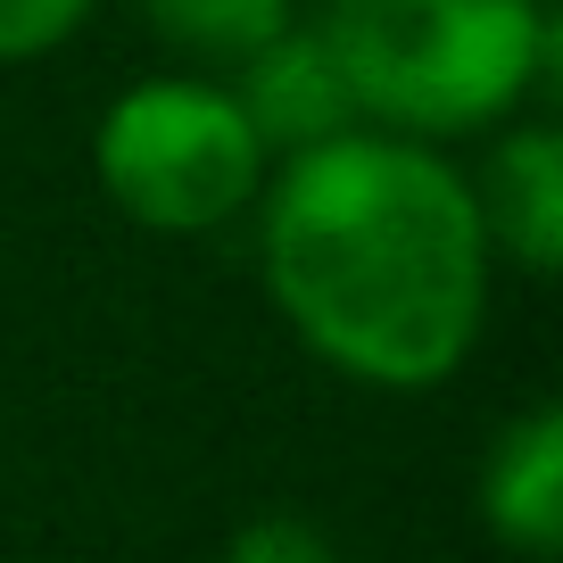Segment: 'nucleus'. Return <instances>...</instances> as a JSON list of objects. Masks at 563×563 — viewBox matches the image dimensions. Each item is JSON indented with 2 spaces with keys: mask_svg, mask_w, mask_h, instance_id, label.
Segmentation results:
<instances>
[{
  "mask_svg": "<svg viewBox=\"0 0 563 563\" xmlns=\"http://www.w3.org/2000/svg\"><path fill=\"white\" fill-rule=\"evenodd\" d=\"M481 232L514 249L530 274H555L563 257V141L555 124H514L489 158V191H473Z\"/></svg>",
  "mask_w": 563,
  "mask_h": 563,
  "instance_id": "39448f33",
  "label": "nucleus"
},
{
  "mask_svg": "<svg viewBox=\"0 0 563 563\" xmlns=\"http://www.w3.org/2000/svg\"><path fill=\"white\" fill-rule=\"evenodd\" d=\"M91 0H0V58H34L51 51L58 34H75Z\"/></svg>",
  "mask_w": 563,
  "mask_h": 563,
  "instance_id": "1a4fd4ad",
  "label": "nucleus"
},
{
  "mask_svg": "<svg viewBox=\"0 0 563 563\" xmlns=\"http://www.w3.org/2000/svg\"><path fill=\"white\" fill-rule=\"evenodd\" d=\"M323 42L356 108L406 133H464L522 100L555 58L539 0H323Z\"/></svg>",
  "mask_w": 563,
  "mask_h": 563,
  "instance_id": "f03ea898",
  "label": "nucleus"
},
{
  "mask_svg": "<svg viewBox=\"0 0 563 563\" xmlns=\"http://www.w3.org/2000/svg\"><path fill=\"white\" fill-rule=\"evenodd\" d=\"M224 563H340V547L307 514H257V522L232 530Z\"/></svg>",
  "mask_w": 563,
  "mask_h": 563,
  "instance_id": "6e6552de",
  "label": "nucleus"
},
{
  "mask_svg": "<svg viewBox=\"0 0 563 563\" xmlns=\"http://www.w3.org/2000/svg\"><path fill=\"white\" fill-rule=\"evenodd\" d=\"M257 133L216 84H133L100 117V183L124 216L158 232H208L257 191Z\"/></svg>",
  "mask_w": 563,
  "mask_h": 563,
  "instance_id": "7ed1b4c3",
  "label": "nucleus"
},
{
  "mask_svg": "<svg viewBox=\"0 0 563 563\" xmlns=\"http://www.w3.org/2000/svg\"><path fill=\"white\" fill-rule=\"evenodd\" d=\"M232 108L257 133V150H290V158H307L323 141H349V117H365L349 75H340V58H332V42L316 25H290L265 51H249Z\"/></svg>",
  "mask_w": 563,
  "mask_h": 563,
  "instance_id": "20e7f679",
  "label": "nucleus"
},
{
  "mask_svg": "<svg viewBox=\"0 0 563 563\" xmlns=\"http://www.w3.org/2000/svg\"><path fill=\"white\" fill-rule=\"evenodd\" d=\"M141 9L166 42L208 58H249L274 34H290V0H141Z\"/></svg>",
  "mask_w": 563,
  "mask_h": 563,
  "instance_id": "0eeeda50",
  "label": "nucleus"
},
{
  "mask_svg": "<svg viewBox=\"0 0 563 563\" xmlns=\"http://www.w3.org/2000/svg\"><path fill=\"white\" fill-rule=\"evenodd\" d=\"M481 514L506 547L522 555H555V514H563V415L555 406H530L514 431H497L489 464H481Z\"/></svg>",
  "mask_w": 563,
  "mask_h": 563,
  "instance_id": "423d86ee",
  "label": "nucleus"
},
{
  "mask_svg": "<svg viewBox=\"0 0 563 563\" xmlns=\"http://www.w3.org/2000/svg\"><path fill=\"white\" fill-rule=\"evenodd\" d=\"M265 282L307 349L382 389L464 365L489 299V232L456 166L422 141L349 133L282 166L265 199Z\"/></svg>",
  "mask_w": 563,
  "mask_h": 563,
  "instance_id": "f257e3e1",
  "label": "nucleus"
}]
</instances>
